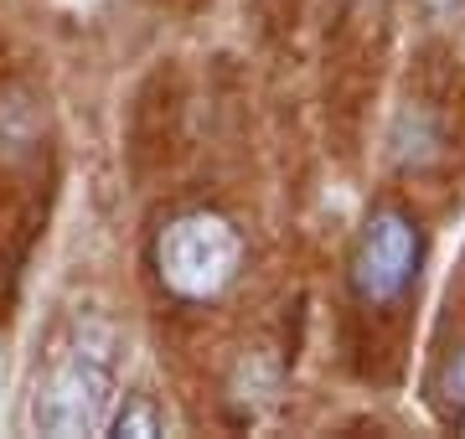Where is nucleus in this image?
I'll use <instances>...</instances> for the list:
<instances>
[{
	"label": "nucleus",
	"mask_w": 465,
	"mask_h": 439,
	"mask_svg": "<svg viewBox=\"0 0 465 439\" xmlns=\"http://www.w3.org/2000/svg\"><path fill=\"white\" fill-rule=\"evenodd\" d=\"M419 259H424V238L419 222L399 207H378L362 222V233L351 243L347 259V285L367 310H388L399 305L419 279Z\"/></svg>",
	"instance_id": "nucleus-3"
},
{
	"label": "nucleus",
	"mask_w": 465,
	"mask_h": 439,
	"mask_svg": "<svg viewBox=\"0 0 465 439\" xmlns=\"http://www.w3.org/2000/svg\"><path fill=\"white\" fill-rule=\"evenodd\" d=\"M450 383H455V388H460V393H465V352H460V356H455V367H450Z\"/></svg>",
	"instance_id": "nucleus-6"
},
{
	"label": "nucleus",
	"mask_w": 465,
	"mask_h": 439,
	"mask_svg": "<svg viewBox=\"0 0 465 439\" xmlns=\"http://www.w3.org/2000/svg\"><path fill=\"white\" fill-rule=\"evenodd\" d=\"M166 429V419H161V408L150 404V398H124V404H114V414H109V434H130V439H150Z\"/></svg>",
	"instance_id": "nucleus-5"
},
{
	"label": "nucleus",
	"mask_w": 465,
	"mask_h": 439,
	"mask_svg": "<svg viewBox=\"0 0 465 439\" xmlns=\"http://www.w3.org/2000/svg\"><path fill=\"white\" fill-rule=\"evenodd\" d=\"M47 140V114L26 88H0V166L32 161Z\"/></svg>",
	"instance_id": "nucleus-4"
},
{
	"label": "nucleus",
	"mask_w": 465,
	"mask_h": 439,
	"mask_svg": "<svg viewBox=\"0 0 465 439\" xmlns=\"http://www.w3.org/2000/svg\"><path fill=\"white\" fill-rule=\"evenodd\" d=\"M460 429H465V414H460Z\"/></svg>",
	"instance_id": "nucleus-7"
},
{
	"label": "nucleus",
	"mask_w": 465,
	"mask_h": 439,
	"mask_svg": "<svg viewBox=\"0 0 465 439\" xmlns=\"http://www.w3.org/2000/svg\"><path fill=\"white\" fill-rule=\"evenodd\" d=\"M119 331L104 316H78L47 356L32 398L36 434H99L119 404Z\"/></svg>",
	"instance_id": "nucleus-1"
},
{
	"label": "nucleus",
	"mask_w": 465,
	"mask_h": 439,
	"mask_svg": "<svg viewBox=\"0 0 465 439\" xmlns=\"http://www.w3.org/2000/svg\"><path fill=\"white\" fill-rule=\"evenodd\" d=\"M155 279L186 305H207L223 300L243 269V233L232 228L223 212H182L155 233L150 249Z\"/></svg>",
	"instance_id": "nucleus-2"
}]
</instances>
